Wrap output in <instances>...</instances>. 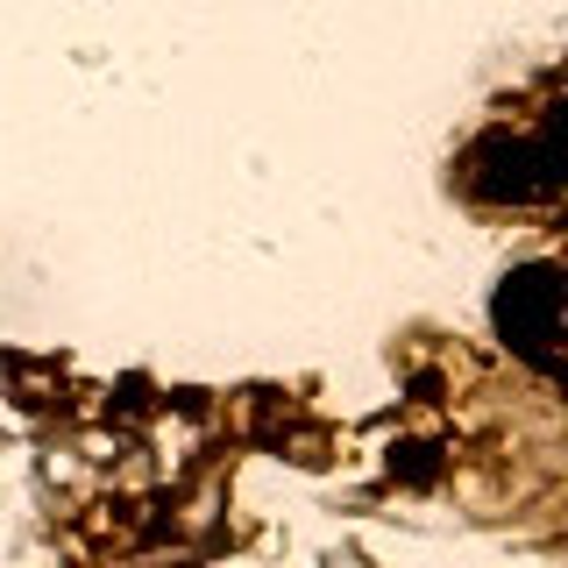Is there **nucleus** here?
I'll use <instances>...</instances> for the list:
<instances>
[{"label": "nucleus", "mask_w": 568, "mask_h": 568, "mask_svg": "<svg viewBox=\"0 0 568 568\" xmlns=\"http://www.w3.org/2000/svg\"><path fill=\"white\" fill-rule=\"evenodd\" d=\"M455 185L469 192L476 206H555L561 200V106H547V121L532 135L519 129H490L462 150Z\"/></svg>", "instance_id": "1"}, {"label": "nucleus", "mask_w": 568, "mask_h": 568, "mask_svg": "<svg viewBox=\"0 0 568 568\" xmlns=\"http://www.w3.org/2000/svg\"><path fill=\"white\" fill-rule=\"evenodd\" d=\"M440 476V440H398L390 448V484H434Z\"/></svg>", "instance_id": "3"}, {"label": "nucleus", "mask_w": 568, "mask_h": 568, "mask_svg": "<svg viewBox=\"0 0 568 568\" xmlns=\"http://www.w3.org/2000/svg\"><path fill=\"white\" fill-rule=\"evenodd\" d=\"M497 334L511 342V355H526L532 369H555V342H561V277L547 263H526L497 284L490 298Z\"/></svg>", "instance_id": "2"}]
</instances>
